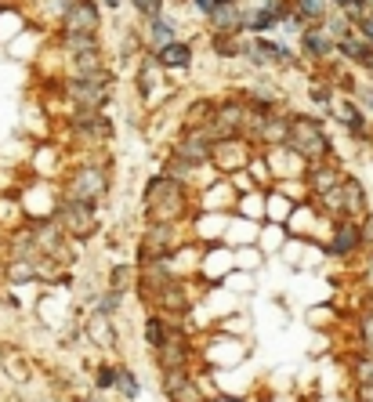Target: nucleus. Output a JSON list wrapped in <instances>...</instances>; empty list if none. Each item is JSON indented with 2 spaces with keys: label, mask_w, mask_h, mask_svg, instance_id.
Here are the masks:
<instances>
[{
  "label": "nucleus",
  "mask_w": 373,
  "mask_h": 402,
  "mask_svg": "<svg viewBox=\"0 0 373 402\" xmlns=\"http://www.w3.org/2000/svg\"><path fill=\"white\" fill-rule=\"evenodd\" d=\"M171 40H177V19L174 15H156V19H145L141 26V44L145 51H159V47H167Z\"/></svg>",
  "instance_id": "8"
},
{
  "label": "nucleus",
  "mask_w": 373,
  "mask_h": 402,
  "mask_svg": "<svg viewBox=\"0 0 373 402\" xmlns=\"http://www.w3.org/2000/svg\"><path fill=\"white\" fill-rule=\"evenodd\" d=\"M94 388H102V392H109V388H116V366H98V374H94Z\"/></svg>",
  "instance_id": "24"
},
{
  "label": "nucleus",
  "mask_w": 373,
  "mask_h": 402,
  "mask_svg": "<svg viewBox=\"0 0 373 402\" xmlns=\"http://www.w3.org/2000/svg\"><path fill=\"white\" fill-rule=\"evenodd\" d=\"M116 392H120L123 399H138V392H141L138 377H135L127 366H120V369H116Z\"/></svg>",
  "instance_id": "20"
},
{
  "label": "nucleus",
  "mask_w": 373,
  "mask_h": 402,
  "mask_svg": "<svg viewBox=\"0 0 373 402\" xmlns=\"http://www.w3.org/2000/svg\"><path fill=\"white\" fill-rule=\"evenodd\" d=\"M286 149L294 152L301 164H319V159H327L330 156V138L322 131V120L308 116V112H290Z\"/></svg>",
  "instance_id": "2"
},
{
  "label": "nucleus",
  "mask_w": 373,
  "mask_h": 402,
  "mask_svg": "<svg viewBox=\"0 0 373 402\" xmlns=\"http://www.w3.org/2000/svg\"><path fill=\"white\" fill-rule=\"evenodd\" d=\"M308 98H312L315 105H322V109H333V87L330 84H312L308 87Z\"/></svg>",
  "instance_id": "23"
},
{
  "label": "nucleus",
  "mask_w": 373,
  "mask_h": 402,
  "mask_svg": "<svg viewBox=\"0 0 373 402\" xmlns=\"http://www.w3.org/2000/svg\"><path fill=\"white\" fill-rule=\"evenodd\" d=\"M355 381H359V384H373V356L355 362Z\"/></svg>",
  "instance_id": "26"
},
{
  "label": "nucleus",
  "mask_w": 373,
  "mask_h": 402,
  "mask_svg": "<svg viewBox=\"0 0 373 402\" xmlns=\"http://www.w3.org/2000/svg\"><path fill=\"white\" fill-rule=\"evenodd\" d=\"M98 312L102 315H116L120 312V290H112V286H109V294L98 301Z\"/></svg>",
  "instance_id": "25"
},
{
  "label": "nucleus",
  "mask_w": 373,
  "mask_h": 402,
  "mask_svg": "<svg viewBox=\"0 0 373 402\" xmlns=\"http://www.w3.org/2000/svg\"><path fill=\"white\" fill-rule=\"evenodd\" d=\"M153 55L164 66V73H189V66H192V44L189 40H171L167 47H159Z\"/></svg>",
  "instance_id": "10"
},
{
  "label": "nucleus",
  "mask_w": 373,
  "mask_h": 402,
  "mask_svg": "<svg viewBox=\"0 0 373 402\" xmlns=\"http://www.w3.org/2000/svg\"><path fill=\"white\" fill-rule=\"evenodd\" d=\"M164 174H167V178H177V182H189L192 174H196V164L185 159V156H177V152H171L167 164H164Z\"/></svg>",
  "instance_id": "18"
},
{
  "label": "nucleus",
  "mask_w": 373,
  "mask_h": 402,
  "mask_svg": "<svg viewBox=\"0 0 373 402\" xmlns=\"http://www.w3.org/2000/svg\"><path fill=\"white\" fill-rule=\"evenodd\" d=\"M243 4H261V0H243Z\"/></svg>",
  "instance_id": "32"
},
{
  "label": "nucleus",
  "mask_w": 373,
  "mask_h": 402,
  "mask_svg": "<svg viewBox=\"0 0 373 402\" xmlns=\"http://www.w3.org/2000/svg\"><path fill=\"white\" fill-rule=\"evenodd\" d=\"M355 395H359V402H373V384H359Z\"/></svg>",
  "instance_id": "28"
},
{
  "label": "nucleus",
  "mask_w": 373,
  "mask_h": 402,
  "mask_svg": "<svg viewBox=\"0 0 373 402\" xmlns=\"http://www.w3.org/2000/svg\"><path fill=\"white\" fill-rule=\"evenodd\" d=\"M340 182H345V174H340L333 164H308V185H312L315 192H330V189H337Z\"/></svg>",
  "instance_id": "14"
},
{
  "label": "nucleus",
  "mask_w": 373,
  "mask_h": 402,
  "mask_svg": "<svg viewBox=\"0 0 373 402\" xmlns=\"http://www.w3.org/2000/svg\"><path fill=\"white\" fill-rule=\"evenodd\" d=\"M167 4H171V0H131V8H135V15H138L141 22L145 19H156V15H164Z\"/></svg>",
  "instance_id": "21"
},
{
  "label": "nucleus",
  "mask_w": 373,
  "mask_h": 402,
  "mask_svg": "<svg viewBox=\"0 0 373 402\" xmlns=\"http://www.w3.org/2000/svg\"><path fill=\"white\" fill-rule=\"evenodd\" d=\"M333 112H337V120L345 123L355 138H363V134H366V116H363V109H359V105H352V102H333Z\"/></svg>",
  "instance_id": "15"
},
{
  "label": "nucleus",
  "mask_w": 373,
  "mask_h": 402,
  "mask_svg": "<svg viewBox=\"0 0 373 402\" xmlns=\"http://www.w3.org/2000/svg\"><path fill=\"white\" fill-rule=\"evenodd\" d=\"M359 247H363V229H359V225H355L352 218H345V221H340L337 229H333L330 250H333L337 257H348L352 250H359Z\"/></svg>",
  "instance_id": "13"
},
{
  "label": "nucleus",
  "mask_w": 373,
  "mask_h": 402,
  "mask_svg": "<svg viewBox=\"0 0 373 402\" xmlns=\"http://www.w3.org/2000/svg\"><path fill=\"white\" fill-rule=\"evenodd\" d=\"M58 221H62V232L69 236H87L94 229V203H84V200H69L58 207Z\"/></svg>",
  "instance_id": "6"
},
{
  "label": "nucleus",
  "mask_w": 373,
  "mask_h": 402,
  "mask_svg": "<svg viewBox=\"0 0 373 402\" xmlns=\"http://www.w3.org/2000/svg\"><path fill=\"white\" fill-rule=\"evenodd\" d=\"M84 402H102V399H98V395H94V399H91V395H87V399H84Z\"/></svg>",
  "instance_id": "31"
},
{
  "label": "nucleus",
  "mask_w": 373,
  "mask_h": 402,
  "mask_svg": "<svg viewBox=\"0 0 373 402\" xmlns=\"http://www.w3.org/2000/svg\"><path fill=\"white\" fill-rule=\"evenodd\" d=\"M167 337H171V333H167V315H149V319H145V341H149L153 351L164 344Z\"/></svg>",
  "instance_id": "19"
},
{
  "label": "nucleus",
  "mask_w": 373,
  "mask_h": 402,
  "mask_svg": "<svg viewBox=\"0 0 373 402\" xmlns=\"http://www.w3.org/2000/svg\"><path fill=\"white\" fill-rule=\"evenodd\" d=\"M189 189L185 182L167 178V174H156L145 185V218L156 225H177L189 214Z\"/></svg>",
  "instance_id": "1"
},
{
  "label": "nucleus",
  "mask_w": 373,
  "mask_h": 402,
  "mask_svg": "<svg viewBox=\"0 0 373 402\" xmlns=\"http://www.w3.org/2000/svg\"><path fill=\"white\" fill-rule=\"evenodd\" d=\"M359 333H363V351L373 356V308H366L359 315Z\"/></svg>",
  "instance_id": "22"
},
{
  "label": "nucleus",
  "mask_w": 373,
  "mask_h": 402,
  "mask_svg": "<svg viewBox=\"0 0 373 402\" xmlns=\"http://www.w3.org/2000/svg\"><path fill=\"white\" fill-rule=\"evenodd\" d=\"M294 11L304 19V26H322L330 15V0H294Z\"/></svg>",
  "instance_id": "16"
},
{
  "label": "nucleus",
  "mask_w": 373,
  "mask_h": 402,
  "mask_svg": "<svg viewBox=\"0 0 373 402\" xmlns=\"http://www.w3.org/2000/svg\"><path fill=\"white\" fill-rule=\"evenodd\" d=\"M105 192H109V174L102 167H80L66 178V185H62V196L84 200V203H98Z\"/></svg>",
  "instance_id": "4"
},
{
  "label": "nucleus",
  "mask_w": 373,
  "mask_h": 402,
  "mask_svg": "<svg viewBox=\"0 0 373 402\" xmlns=\"http://www.w3.org/2000/svg\"><path fill=\"white\" fill-rule=\"evenodd\" d=\"M112 73L102 76H66V98L73 102V109H105V102L112 98Z\"/></svg>",
  "instance_id": "3"
},
{
  "label": "nucleus",
  "mask_w": 373,
  "mask_h": 402,
  "mask_svg": "<svg viewBox=\"0 0 373 402\" xmlns=\"http://www.w3.org/2000/svg\"><path fill=\"white\" fill-rule=\"evenodd\" d=\"M337 55L355 62V66H363V69H373V44L363 40L359 33H348L345 40H337Z\"/></svg>",
  "instance_id": "12"
},
{
  "label": "nucleus",
  "mask_w": 373,
  "mask_h": 402,
  "mask_svg": "<svg viewBox=\"0 0 373 402\" xmlns=\"http://www.w3.org/2000/svg\"><path fill=\"white\" fill-rule=\"evenodd\" d=\"M366 272H370V279H373V257H370V261H366Z\"/></svg>",
  "instance_id": "30"
},
{
  "label": "nucleus",
  "mask_w": 373,
  "mask_h": 402,
  "mask_svg": "<svg viewBox=\"0 0 373 402\" xmlns=\"http://www.w3.org/2000/svg\"><path fill=\"white\" fill-rule=\"evenodd\" d=\"M192 8H196V15H203V19H207V15L218 8V0H192Z\"/></svg>",
  "instance_id": "27"
},
{
  "label": "nucleus",
  "mask_w": 373,
  "mask_h": 402,
  "mask_svg": "<svg viewBox=\"0 0 373 402\" xmlns=\"http://www.w3.org/2000/svg\"><path fill=\"white\" fill-rule=\"evenodd\" d=\"M156 359H159V369H185V362H189V341H185V337H177V333H171L167 341L156 348Z\"/></svg>",
  "instance_id": "11"
},
{
  "label": "nucleus",
  "mask_w": 373,
  "mask_h": 402,
  "mask_svg": "<svg viewBox=\"0 0 373 402\" xmlns=\"http://www.w3.org/2000/svg\"><path fill=\"white\" fill-rule=\"evenodd\" d=\"M243 11H247L243 0H236V4H218L207 15L210 33H243Z\"/></svg>",
  "instance_id": "9"
},
{
  "label": "nucleus",
  "mask_w": 373,
  "mask_h": 402,
  "mask_svg": "<svg viewBox=\"0 0 373 402\" xmlns=\"http://www.w3.org/2000/svg\"><path fill=\"white\" fill-rule=\"evenodd\" d=\"M62 33H102V8L94 0H76L58 22Z\"/></svg>",
  "instance_id": "5"
},
{
  "label": "nucleus",
  "mask_w": 373,
  "mask_h": 402,
  "mask_svg": "<svg viewBox=\"0 0 373 402\" xmlns=\"http://www.w3.org/2000/svg\"><path fill=\"white\" fill-rule=\"evenodd\" d=\"M120 4L123 0H105V8H112V11H120Z\"/></svg>",
  "instance_id": "29"
},
{
  "label": "nucleus",
  "mask_w": 373,
  "mask_h": 402,
  "mask_svg": "<svg viewBox=\"0 0 373 402\" xmlns=\"http://www.w3.org/2000/svg\"><path fill=\"white\" fill-rule=\"evenodd\" d=\"M239 40L243 33H210V51L218 58H239Z\"/></svg>",
  "instance_id": "17"
},
{
  "label": "nucleus",
  "mask_w": 373,
  "mask_h": 402,
  "mask_svg": "<svg viewBox=\"0 0 373 402\" xmlns=\"http://www.w3.org/2000/svg\"><path fill=\"white\" fill-rule=\"evenodd\" d=\"M297 44H301V58H308V62H327L333 51H337V40L327 33V26H304V33L297 37Z\"/></svg>",
  "instance_id": "7"
}]
</instances>
